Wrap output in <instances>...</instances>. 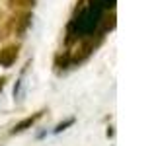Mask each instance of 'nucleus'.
I'll return each instance as SVG.
<instances>
[{"label": "nucleus", "mask_w": 156, "mask_h": 146, "mask_svg": "<svg viewBox=\"0 0 156 146\" xmlns=\"http://www.w3.org/2000/svg\"><path fill=\"white\" fill-rule=\"evenodd\" d=\"M16 57H18V47H8L0 51V66H12Z\"/></svg>", "instance_id": "1"}, {"label": "nucleus", "mask_w": 156, "mask_h": 146, "mask_svg": "<svg viewBox=\"0 0 156 146\" xmlns=\"http://www.w3.org/2000/svg\"><path fill=\"white\" fill-rule=\"evenodd\" d=\"M39 117H41V113H35V115H33V117H27V119H23L22 121V123H18L16 127H14V129L12 130H10V133H12V134H18V133H23V130H26V129H29V127H31L33 123H35V121L39 119Z\"/></svg>", "instance_id": "2"}, {"label": "nucleus", "mask_w": 156, "mask_h": 146, "mask_svg": "<svg viewBox=\"0 0 156 146\" xmlns=\"http://www.w3.org/2000/svg\"><path fill=\"white\" fill-rule=\"evenodd\" d=\"M29 22H31V14H23L22 18H20V26H18V33H23L26 31V27L29 26Z\"/></svg>", "instance_id": "3"}, {"label": "nucleus", "mask_w": 156, "mask_h": 146, "mask_svg": "<svg viewBox=\"0 0 156 146\" xmlns=\"http://www.w3.org/2000/svg\"><path fill=\"white\" fill-rule=\"evenodd\" d=\"M70 125H74V119H72V117H70V119H66V121H65V123H61V125H57V129H55V130H53V133H55V134H58V133H62V130H65V129H66V127H70Z\"/></svg>", "instance_id": "4"}, {"label": "nucleus", "mask_w": 156, "mask_h": 146, "mask_svg": "<svg viewBox=\"0 0 156 146\" xmlns=\"http://www.w3.org/2000/svg\"><path fill=\"white\" fill-rule=\"evenodd\" d=\"M33 4H35V0H12V6H23V8H33Z\"/></svg>", "instance_id": "5"}, {"label": "nucleus", "mask_w": 156, "mask_h": 146, "mask_svg": "<svg viewBox=\"0 0 156 146\" xmlns=\"http://www.w3.org/2000/svg\"><path fill=\"white\" fill-rule=\"evenodd\" d=\"M4 82H6V80H4V78H0V90L4 88Z\"/></svg>", "instance_id": "6"}]
</instances>
